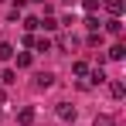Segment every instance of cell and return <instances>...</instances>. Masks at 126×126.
<instances>
[{
	"instance_id": "6da1fadb",
	"label": "cell",
	"mask_w": 126,
	"mask_h": 126,
	"mask_svg": "<svg viewBox=\"0 0 126 126\" xmlns=\"http://www.w3.org/2000/svg\"><path fill=\"white\" fill-rule=\"evenodd\" d=\"M55 112H58V119H65V123H75V116H79V112H75V106H68V102H58Z\"/></svg>"
},
{
	"instance_id": "7a4b0ae2",
	"label": "cell",
	"mask_w": 126,
	"mask_h": 126,
	"mask_svg": "<svg viewBox=\"0 0 126 126\" xmlns=\"http://www.w3.org/2000/svg\"><path fill=\"white\" fill-rule=\"evenodd\" d=\"M51 85H55V75L51 72H38L34 75V89H51Z\"/></svg>"
},
{
	"instance_id": "3957f363",
	"label": "cell",
	"mask_w": 126,
	"mask_h": 126,
	"mask_svg": "<svg viewBox=\"0 0 126 126\" xmlns=\"http://www.w3.org/2000/svg\"><path fill=\"white\" fill-rule=\"evenodd\" d=\"M102 82H106V72H102V65H99V68L89 72V82H85V85H102Z\"/></svg>"
},
{
	"instance_id": "277c9868",
	"label": "cell",
	"mask_w": 126,
	"mask_h": 126,
	"mask_svg": "<svg viewBox=\"0 0 126 126\" xmlns=\"http://www.w3.org/2000/svg\"><path fill=\"white\" fill-rule=\"evenodd\" d=\"M102 7L112 14V17H119V14H123V0H102Z\"/></svg>"
},
{
	"instance_id": "5b68a950",
	"label": "cell",
	"mask_w": 126,
	"mask_h": 126,
	"mask_svg": "<svg viewBox=\"0 0 126 126\" xmlns=\"http://www.w3.org/2000/svg\"><path fill=\"white\" fill-rule=\"evenodd\" d=\"M106 31H109L112 38H119V34H123V21H119V17H112V21H106Z\"/></svg>"
},
{
	"instance_id": "8992f818",
	"label": "cell",
	"mask_w": 126,
	"mask_h": 126,
	"mask_svg": "<svg viewBox=\"0 0 126 126\" xmlns=\"http://www.w3.org/2000/svg\"><path fill=\"white\" fill-rule=\"evenodd\" d=\"M17 51H14V44H7V41H0V62H10Z\"/></svg>"
},
{
	"instance_id": "52a82bcc",
	"label": "cell",
	"mask_w": 126,
	"mask_h": 126,
	"mask_svg": "<svg viewBox=\"0 0 126 126\" xmlns=\"http://www.w3.org/2000/svg\"><path fill=\"white\" fill-rule=\"evenodd\" d=\"M17 123H21V126H31V123H34V109H21V112H17Z\"/></svg>"
},
{
	"instance_id": "ba28073f",
	"label": "cell",
	"mask_w": 126,
	"mask_h": 126,
	"mask_svg": "<svg viewBox=\"0 0 126 126\" xmlns=\"http://www.w3.org/2000/svg\"><path fill=\"white\" fill-rule=\"evenodd\" d=\"M34 51H51V38H34Z\"/></svg>"
},
{
	"instance_id": "9c48e42d",
	"label": "cell",
	"mask_w": 126,
	"mask_h": 126,
	"mask_svg": "<svg viewBox=\"0 0 126 126\" xmlns=\"http://www.w3.org/2000/svg\"><path fill=\"white\" fill-rule=\"evenodd\" d=\"M92 126H116V119H112L109 112H99V116H95V123H92Z\"/></svg>"
},
{
	"instance_id": "30bf717a",
	"label": "cell",
	"mask_w": 126,
	"mask_h": 126,
	"mask_svg": "<svg viewBox=\"0 0 126 126\" xmlns=\"http://www.w3.org/2000/svg\"><path fill=\"white\" fill-rule=\"evenodd\" d=\"M123 55H126L123 44H112V48H109V58H112V62H123Z\"/></svg>"
},
{
	"instance_id": "8fae6325",
	"label": "cell",
	"mask_w": 126,
	"mask_h": 126,
	"mask_svg": "<svg viewBox=\"0 0 126 126\" xmlns=\"http://www.w3.org/2000/svg\"><path fill=\"white\" fill-rule=\"evenodd\" d=\"M24 27H27V34H34L41 27V17H24Z\"/></svg>"
},
{
	"instance_id": "7c38bea8",
	"label": "cell",
	"mask_w": 126,
	"mask_h": 126,
	"mask_svg": "<svg viewBox=\"0 0 126 126\" xmlns=\"http://www.w3.org/2000/svg\"><path fill=\"white\" fill-rule=\"evenodd\" d=\"M41 27H44V31H55V27H62V24L55 21L51 14H44V17H41Z\"/></svg>"
},
{
	"instance_id": "4fadbf2b",
	"label": "cell",
	"mask_w": 126,
	"mask_h": 126,
	"mask_svg": "<svg viewBox=\"0 0 126 126\" xmlns=\"http://www.w3.org/2000/svg\"><path fill=\"white\" fill-rule=\"evenodd\" d=\"M31 62H34L31 51H21V55H17V68H31Z\"/></svg>"
},
{
	"instance_id": "5bb4252c",
	"label": "cell",
	"mask_w": 126,
	"mask_h": 126,
	"mask_svg": "<svg viewBox=\"0 0 126 126\" xmlns=\"http://www.w3.org/2000/svg\"><path fill=\"white\" fill-rule=\"evenodd\" d=\"M72 72H75L79 79H85V75H89V62H75V65H72Z\"/></svg>"
},
{
	"instance_id": "9a60e30c",
	"label": "cell",
	"mask_w": 126,
	"mask_h": 126,
	"mask_svg": "<svg viewBox=\"0 0 126 126\" xmlns=\"http://www.w3.org/2000/svg\"><path fill=\"white\" fill-rule=\"evenodd\" d=\"M0 82H3V85H14V82H17V72H14V68H7V72L0 75Z\"/></svg>"
},
{
	"instance_id": "2e32d148",
	"label": "cell",
	"mask_w": 126,
	"mask_h": 126,
	"mask_svg": "<svg viewBox=\"0 0 126 126\" xmlns=\"http://www.w3.org/2000/svg\"><path fill=\"white\" fill-rule=\"evenodd\" d=\"M99 17H95V14H89V17H85V27H89V31H92V34H95V31H99Z\"/></svg>"
},
{
	"instance_id": "e0dca14e",
	"label": "cell",
	"mask_w": 126,
	"mask_h": 126,
	"mask_svg": "<svg viewBox=\"0 0 126 126\" xmlns=\"http://www.w3.org/2000/svg\"><path fill=\"white\" fill-rule=\"evenodd\" d=\"M109 92H112V99H123V95H126L123 82H112V85H109Z\"/></svg>"
},
{
	"instance_id": "ac0fdd59",
	"label": "cell",
	"mask_w": 126,
	"mask_h": 126,
	"mask_svg": "<svg viewBox=\"0 0 126 126\" xmlns=\"http://www.w3.org/2000/svg\"><path fill=\"white\" fill-rule=\"evenodd\" d=\"M99 3H102V0H82V7L89 10V14H95V10H99Z\"/></svg>"
},
{
	"instance_id": "d6986e66",
	"label": "cell",
	"mask_w": 126,
	"mask_h": 126,
	"mask_svg": "<svg viewBox=\"0 0 126 126\" xmlns=\"http://www.w3.org/2000/svg\"><path fill=\"white\" fill-rule=\"evenodd\" d=\"M99 41H102V31H95V34H89V48H95Z\"/></svg>"
},
{
	"instance_id": "ffe728a7",
	"label": "cell",
	"mask_w": 126,
	"mask_h": 126,
	"mask_svg": "<svg viewBox=\"0 0 126 126\" xmlns=\"http://www.w3.org/2000/svg\"><path fill=\"white\" fill-rule=\"evenodd\" d=\"M24 3H27V0H14V7H10V10H17V14H21V10H24Z\"/></svg>"
},
{
	"instance_id": "44dd1931",
	"label": "cell",
	"mask_w": 126,
	"mask_h": 126,
	"mask_svg": "<svg viewBox=\"0 0 126 126\" xmlns=\"http://www.w3.org/2000/svg\"><path fill=\"white\" fill-rule=\"evenodd\" d=\"M65 3H75V0H65Z\"/></svg>"
},
{
	"instance_id": "7402d4cb",
	"label": "cell",
	"mask_w": 126,
	"mask_h": 126,
	"mask_svg": "<svg viewBox=\"0 0 126 126\" xmlns=\"http://www.w3.org/2000/svg\"><path fill=\"white\" fill-rule=\"evenodd\" d=\"M34 3H44V0H34Z\"/></svg>"
},
{
	"instance_id": "603a6c76",
	"label": "cell",
	"mask_w": 126,
	"mask_h": 126,
	"mask_svg": "<svg viewBox=\"0 0 126 126\" xmlns=\"http://www.w3.org/2000/svg\"><path fill=\"white\" fill-rule=\"evenodd\" d=\"M0 3H3V0H0Z\"/></svg>"
}]
</instances>
